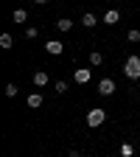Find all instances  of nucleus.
<instances>
[{"label":"nucleus","mask_w":140,"mask_h":157,"mask_svg":"<svg viewBox=\"0 0 140 157\" xmlns=\"http://www.w3.org/2000/svg\"><path fill=\"white\" fill-rule=\"evenodd\" d=\"M118 151H121V157H132V154H134V146H132V143H121V149H118Z\"/></svg>","instance_id":"obj_13"},{"label":"nucleus","mask_w":140,"mask_h":157,"mask_svg":"<svg viewBox=\"0 0 140 157\" xmlns=\"http://www.w3.org/2000/svg\"><path fill=\"white\" fill-rule=\"evenodd\" d=\"M123 76L132 78V82L140 78V56H129L126 62H123Z\"/></svg>","instance_id":"obj_1"},{"label":"nucleus","mask_w":140,"mask_h":157,"mask_svg":"<svg viewBox=\"0 0 140 157\" xmlns=\"http://www.w3.org/2000/svg\"><path fill=\"white\" fill-rule=\"evenodd\" d=\"M45 51H48L51 56H62L65 42H62V39H48V42H45Z\"/></svg>","instance_id":"obj_4"},{"label":"nucleus","mask_w":140,"mask_h":157,"mask_svg":"<svg viewBox=\"0 0 140 157\" xmlns=\"http://www.w3.org/2000/svg\"><path fill=\"white\" fill-rule=\"evenodd\" d=\"M17 95V84H6V98H14Z\"/></svg>","instance_id":"obj_17"},{"label":"nucleus","mask_w":140,"mask_h":157,"mask_svg":"<svg viewBox=\"0 0 140 157\" xmlns=\"http://www.w3.org/2000/svg\"><path fill=\"white\" fill-rule=\"evenodd\" d=\"M115 82H112V78H101V82H98V93H101V95H115Z\"/></svg>","instance_id":"obj_5"},{"label":"nucleus","mask_w":140,"mask_h":157,"mask_svg":"<svg viewBox=\"0 0 140 157\" xmlns=\"http://www.w3.org/2000/svg\"><path fill=\"white\" fill-rule=\"evenodd\" d=\"M0 48H3V51H11L14 48V36L11 34H0Z\"/></svg>","instance_id":"obj_10"},{"label":"nucleus","mask_w":140,"mask_h":157,"mask_svg":"<svg viewBox=\"0 0 140 157\" xmlns=\"http://www.w3.org/2000/svg\"><path fill=\"white\" fill-rule=\"evenodd\" d=\"M31 82H34V87H36V90H42V87H48V84H51V76H48V70H36Z\"/></svg>","instance_id":"obj_3"},{"label":"nucleus","mask_w":140,"mask_h":157,"mask_svg":"<svg viewBox=\"0 0 140 157\" xmlns=\"http://www.w3.org/2000/svg\"><path fill=\"white\" fill-rule=\"evenodd\" d=\"M118 20H121V11H118V9H109V11L104 14V23H107V25H115Z\"/></svg>","instance_id":"obj_8"},{"label":"nucleus","mask_w":140,"mask_h":157,"mask_svg":"<svg viewBox=\"0 0 140 157\" xmlns=\"http://www.w3.org/2000/svg\"><path fill=\"white\" fill-rule=\"evenodd\" d=\"M81 25H84V28H95V25H98V17H95L93 11H84V14H81Z\"/></svg>","instance_id":"obj_7"},{"label":"nucleus","mask_w":140,"mask_h":157,"mask_svg":"<svg viewBox=\"0 0 140 157\" xmlns=\"http://www.w3.org/2000/svg\"><path fill=\"white\" fill-rule=\"evenodd\" d=\"M104 121H107V109H101V107H93V109L87 112V126H90V129L101 126Z\"/></svg>","instance_id":"obj_2"},{"label":"nucleus","mask_w":140,"mask_h":157,"mask_svg":"<svg viewBox=\"0 0 140 157\" xmlns=\"http://www.w3.org/2000/svg\"><path fill=\"white\" fill-rule=\"evenodd\" d=\"M25 39H36V28H34V25L25 28Z\"/></svg>","instance_id":"obj_18"},{"label":"nucleus","mask_w":140,"mask_h":157,"mask_svg":"<svg viewBox=\"0 0 140 157\" xmlns=\"http://www.w3.org/2000/svg\"><path fill=\"white\" fill-rule=\"evenodd\" d=\"M34 3H36V6H42V3H48V0H34Z\"/></svg>","instance_id":"obj_19"},{"label":"nucleus","mask_w":140,"mask_h":157,"mask_svg":"<svg viewBox=\"0 0 140 157\" xmlns=\"http://www.w3.org/2000/svg\"><path fill=\"white\" fill-rule=\"evenodd\" d=\"M73 82L76 84H87L90 82V67H76L73 70Z\"/></svg>","instance_id":"obj_6"},{"label":"nucleus","mask_w":140,"mask_h":157,"mask_svg":"<svg viewBox=\"0 0 140 157\" xmlns=\"http://www.w3.org/2000/svg\"><path fill=\"white\" fill-rule=\"evenodd\" d=\"M53 90H56L59 95H65V93H67V82H56V84H53Z\"/></svg>","instance_id":"obj_16"},{"label":"nucleus","mask_w":140,"mask_h":157,"mask_svg":"<svg viewBox=\"0 0 140 157\" xmlns=\"http://www.w3.org/2000/svg\"><path fill=\"white\" fill-rule=\"evenodd\" d=\"M56 28H59V31H70V28H73V20L59 17V20H56Z\"/></svg>","instance_id":"obj_12"},{"label":"nucleus","mask_w":140,"mask_h":157,"mask_svg":"<svg viewBox=\"0 0 140 157\" xmlns=\"http://www.w3.org/2000/svg\"><path fill=\"white\" fill-rule=\"evenodd\" d=\"M11 20H14V23H28V11H25V9H14Z\"/></svg>","instance_id":"obj_11"},{"label":"nucleus","mask_w":140,"mask_h":157,"mask_svg":"<svg viewBox=\"0 0 140 157\" xmlns=\"http://www.w3.org/2000/svg\"><path fill=\"white\" fill-rule=\"evenodd\" d=\"M42 101H45V98H42V93H31V95H28V107H31V109L42 107Z\"/></svg>","instance_id":"obj_9"},{"label":"nucleus","mask_w":140,"mask_h":157,"mask_svg":"<svg viewBox=\"0 0 140 157\" xmlns=\"http://www.w3.org/2000/svg\"><path fill=\"white\" fill-rule=\"evenodd\" d=\"M101 62H104V56L98 53V51H93V53H90V65H93V67H98Z\"/></svg>","instance_id":"obj_14"},{"label":"nucleus","mask_w":140,"mask_h":157,"mask_svg":"<svg viewBox=\"0 0 140 157\" xmlns=\"http://www.w3.org/2000/svg\"><path fill=\"white\" fill-rule=\"evenodd\" d=\"M126 39H129V42H140V28H129Z\"/></svg>","instance_id":"obj_15"}]
</instances>
